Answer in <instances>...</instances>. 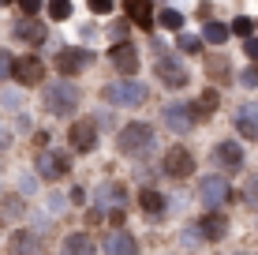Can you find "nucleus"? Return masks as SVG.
Listing matches in <instances>:
<instances>
[{"instance_id":"nucleus-1","label":"nucleus","mask_w":258,"mask_h":255,"mask_svg":"<svg viewBox=\"0 0 258 255\" xmlns=\"http://www.w3.org/2000/svg\"><path fill=\"white\" fill-rule=\"evenodd\" d=\"M116 150L123 158H150L154 150V128L142 124V120H131L116 131Z\"/></svg>"},{"instance_id":"nucleus-2","label":"nucleus","mask_w":258,"mask_h":255,"mask_svg":"<svg viewBox=\"0 0 258 255\" xmlns=\"http://www.w3.org/2000/svg\"><path fill=\"white\" fill-rule=\"evenodd\" d=\"M45 109L52 113V117H71V113L79 109V101H83V90H79L71 79H60V83L45 86Z\"/></svg>"},{"instance_id":"nucleus-3","label":"nucleus","mask_w":258,"mask_h":255,"mask_svg":"<svg viewBox=\"0 0 258 255\" xmlns=\"http://www.w3.org/2000/svg\"><path fill=\"white\" fill-rule=\"evenodd\" d=\"M101 98L109 105H142L146 101V86L135 83V79H120V83H105Z\"/></svg>"},{"instance_id":"nucleus-4","label":"nucleus","mask_w":258,"mask_h":255,"mask_svg":"<svg viewBox=\"0 0 258 255\" xmlns=\"http://www.w3.org/2000/svg\"><path fill=\"white\" fill-rule=\"evenodd\" d=\"M12 79L19 86H41V79H45V60L34 57V53L12 57Z\"/></svg>"},{"instance_id":"nucleus-5","label":"nucleus","mask_w":258,"mask_h":255,"mask_svg":"<svg viewBox=\"0 0 258 255\" xmlns=\"http://www.w3.org/2000/svg\"><path fill=\"white\" fill-rule=\"evenodd\" d=\"M52 64H56V72L64 75V79H71V75H83L86 68L94 64V53L86 49V45H71V49H60Z\"/></svg>"},{"instance_id":"nucleus-6","label":"nucleus","mask_w":258,"mask_h":255,"mask_svg":"<svg viewBox=\"0 0 258 255\" xmlns=\"http://www.w3.org/2000/svg\"><path fill=\"white\" fill-rule=\"evenodd\" d=\"M195 165L199 162H195V154L187 146H168L161 169H165V177H172V180H187V177H195Z\"/></svg>"},{"instance_id":"nucleus-7","label":"nucleus","mask_w":258,"mask_h":255,"mask_svg":"<svg viewBox=\"0 0 258 255\" xmlns=\"http://www.w3.org/2000/svg\"><path fill=\"white\" fill-rule=\"evenodd\" d=\"M154 72H157V79L168 86V90H180V86H187V68H183V60L180 57H157V64H154Z\"/></svg>"},{"instance_id":"nucleus-8","label":"nucleus","mask_w":258,"mask_h":255,"mask_svg":"<svg viewBox=\"0 0 258 255\" xmlns=\"http://www.w3.org/2000/svg\"><path fill=\"white\" fill-rule=\"evenodd\" d=\"M161 117H165L168 131H176V135H187V131L199 128V117H195V109H191V105H183V101H168Z\"/></svg>"},{"instance_id":"nucleus-9","label":"nucleus","mask_w":258,"mask_h":255,"mask_svg":"<svg viewBox=\"0 0 258 255\" xmlns=\"http://www.w3.org/2000/svg\"><path fill=\"white\" fill-rule=\"evenodd\" d=\"M68 143H71L75 154L97 150V124H94V120H75V124L68 128Z\"/></svg>"},{"instance_id":"nucleus-10","label":"nucleus","mask_w":258,"mask_h":255,"mask_svg":"<svg viewBox=\"0 0 258 255\" xmlns=\"http://www.w3.org/2000/svg\"><path fill=\"white\" fill-rule=\"evenodd\" d=\"M199 195H202V207L217 210V207H225L228 199H232V188H228V180H225V177H202Z\"/></svg>"},{"instance_id":"nucleus-11","label":"nucleus","mask_w":258,"mask_h":255,"mask_svg":"<svg viewBox=\"0 0 258 255\" xmlns=\"http://www.w3.org/2000/svg\"><path fill=\"white\" fill-rule=\"evenodd\" d=\"M71 173V162L68 154H56V150H41L38 154V177L41 180H60Z\"/></svg>"},{"instance_id":"nucleus-12","label":"nucleus","mask_w":258,"mask_h":255,"mask_svg":"<svg viewBox=\"0 0 258 255\" xmlns=\"http://www.w3.org/2000/svg\"><path fill=\"white\" fill-rule=\"evenodd\" d=\"M101 251L105 255H139V240L127 229H109V233H105Z\"/></svg>"},{"instance_id":"nucleus-13","label":"nucleus","mask_w":258,"mask_h":255,"mask_svg":"<svg viewBox=\"0 0 258 255\" xmlns=\"http://www.w3.org/2000/svg\"><path fill=\"white\" fill-rule=\"evenodd\" d=\"M199 233H202V240H210V244L225 240L228 236V218L221 214V210H206V214L199 218Z\"/></svg>"},{"instance_id":"nucleus-14","label":"nucleus","mask_w":258,"mask_h":255,"mask_svg":"<svg viewBox=\"0 0 258 255\" xmlns=\"http://www.w3.org/2000/svg\"><path fill=\"white\" fill-rule=\"evenodd\" d=\"M109 60H112V68H116L120 75H127V79L135 75V72H139V64H142V60H139V49L131 45V41H123V45H112Z\"/></svg>"},{"instance_id":"nucleus-15","label":"nucleus","mask_w":258,"mask_h":255,"mask_svg":"<svg viewBox=\"0 0 258 255\" xmlns=\"http://www.w3.org/2000/svg\"><path fill=\"white\" fill-rule=\"evenodd\" d=\"M213 162H217L225 173H236L239 165H243V146L232 143V139H221V143L213 146Z\"/></svg>"},{"instance_id":"nucleus-16","label":"nucleus","mask_w":258,"mask_h":255,"mask_svg":"<svg viewBox=\"0 0 258 255\" xmlns=\"http://www.w3.org/2000/svg\"><path fill=\"white\" fill-rule=\"evenodd\" d=\"M8 255H41V240L30 229H15L8 236Z\"/></svg>"},{"instance_id":"nucleus-17","label":"nucleus","mask_w":258,"mask_h":255,"mask_svg":"<svg viewBox=\"0 0 258 255\" xmlns=\"http://www.w3.org/2000/svg\"><path fill=\"white\" fill-rule=\"evenodd\" d=\"M12 38L23 41V45H41V41L49 38V30H45V23H38V19H19L15 30H12Z\"/></svg>"},{"instance_id":"nucleus-18","label":"nucleus","mask_w":258,"mask_h":255,"mask_svg":"<svg viewBox=\"0 0 258 255\" xmlns=\"http://www.w3.org/2000/svg\"><path fill=\"white\" fill-rule=\"evenodd\" d=\"M236 131L243 139H251V143H258V105H239L236 117H232Z\"/></svg>"},{"instance_id":"nucleus-19","label":"nucleus","mask_w":258,"mask_h":255,"mask_svg":"<svg viewBox=\"0 0 258 255\" xmlns=\"http://www.w3.org/2000/svg\"><path fill=\"white\" fill-rule=\"evenodd\" d=\"M60 255H97L94 248V240H90V233H68L64 236V244H60Z\"/></svg>"},{"instance_id":"nucleus-20","label":"nucleus","mask_w":258,"mask_h":255,"mask_svg":"<svg viewBox=\"0 0 258 255\" xmlns=\"http://www.w3.org/2000/svg\"><path fill=\"white\" fill-rule=\"evenodd\" d=\"M139 207H142V214L146 218H165V195L161 191H154V188H142L139 191Z\"/></svg>"},{"instance_id":"nucleus-21","label":"nucleus","mask_w":258,"mask_h":255,"mask_svg":"<svg viewBox=\"0 0 258 255\" xmlns=\"http://www.w3.org/2000/svg\"><path fill=\"white\" fill-rule=\"evenodd\" d=\"M123 12H127V19L135 26H154V8H150L146 0H127Z\"/></svg>"},{"instance_id":"nucleus-22","label":"nucleus","mask_w":258,"mask_h":255,"mask_svg":"<svg viewBox=\"0 0 258 255\" xmlns=\"http://www.w3.org/2000/svg\"><path fill=\"white\" fill-rule=\"evenodd\" d=\"M217 90H202L199 94V101H195L191 105V109H195V117H199V120H206V117H213V109H217Z\"/></svg>"},{"instance_id":"nucleus-23","label":"nucleus","mask_w":258,"mask_h":255,"mask_svg":"<svg viewBox=\"0 0 258 255\" xmlns=\"http://www.w3.org/2000/svg\"><path fill=\"white\" fill-rule=\"evenodd\" d=\"M202 41H210V45L228 41V26L225 23H206V26H202Z\"/></svg>"},{"instance_id":"nucleus-24","label":"nucleus","mask_w":258,"mask_h":255,"mask_svg":"<svg viewBox=\"0 0 258 255\" xmlns=\"http://www.w3.org/2000/svg\"><path fill=\"white\" fill-rule=\"evenodd\" d=\"M157 23H161L165 30H180V26H183V15L176 12V8H161V12H157Z\"/></svg>"},{"instance_id":"nucleus-25","label":"nucleus","mask_w":258,"mask_h":255,"mask_svg":"<svg viewBox=\"0 0 258 255\" xmlns=\"http://www.w3.org/2000/svg\"><path fill=\"white\" fill-rule=\"evenodd\" d=\"M0 207H4V210H0V214H4V218H19V214H23V210H26L19 195H8V199H4V203H0Z\"/></svg>"},{"instance_id":"nucleus-26","label":"nucleus","mask_w":258,"mask_h":255,"mask_svg":"<svg viewBox=\"0 0 258 255\" xmlns=\"http://www.w3.org/2000/svg\"><path fill=\"white\" fill-rule=\"evenodd\" d=\"M176 45H180V53H202V38H195V34H180Z\"/></svg>"},{"instance_id":"nucleus-27","label":"nucleus","mask_w":258,"mask_h":255,"mask_svg":"<svg viewBox=\"0 0 258 255\" xmlns=\"http://www.w3.org/2000/svg\"><path fill=\"white\" fill-rule=\"evenodd\" d=\"M243 199H247L251 207H258V177H251V180H247V188H243Z\"/></svg>"},{"instance_id":"nucleus-28","label":"nucleus","mask_w":258,"mask_h":255,"mask_svg":"<svg viewBox=\"0 0 258 255\" xmlns=\"http://www.w3.org/2000/svg\"><path fill=\"white\" fill-rule=\"evenodd\" d=\"M49 15H52V19H68V15H71V4H68V0H60V4H49Z\"/></svg>"},{"instance_id":"nucleus-29","label":"nucleus","mask_w":258,"mask_h":255,"mask_svg":"<svg viewBox=\"0 0 258 255\" xmlns=\"http://www.w3.org/2000/svg\"><path fill=\"white\" fill-rule=\"evenodd\" d=\"M251 26H254L251 19H236V23H232V30H228V34H239V38H251Z\"/></svg>"},{"instance_id":"nucleus-30","label":"nucleus","mask_w":258,"mask_h":255,"mask_svg":"<svg viewBox=\"0 0 258 255\" xmlns=\"http://www.w3.org/2000/svg\"><path fill=\"white\" fill-rule=\"evenodd\" d=\"M8 75H12V53H8V49H0V83H4Z\"/></svg>"},{"instance_id":"nucleus-31","label":"nucleus","mask_w":258,"mask_h":255,"mask_svg":"<svg viewBox=\"0 0 258 255\" xmlns=\"http://www.w3.org/2000/svg\"><path fill=\"white\" fill-rule=\"evenodd\" d=\"M127 26H131V23H123V19H116V23H112V30H109V34L116 38V45H123V34H127Z\"/></svg>"},{"instance_id":"nucleus-32","label":"nucleus","mask_w":258,"mask_h":255,"mask_svg":"<svg viewBox=\"0 0 258 255\" xmlns=\"http://www.w3.org/2000/svg\"><path fill=\"white\" fill-rule=\"evenodd\" d=\"M101 199H112V203H120V199H123V191L116 188V184H105V188H101Z\"/></svg>"},{"instance_id":"nucleus-33","label":"nucleus","mask_w":258,"mask_h":255,"mask_svg":"<svg viewBox=\"0 0 258 255\" xmlns=\"http://www.w3.org/2000/svg\"><path fill=\"white\" fill-rule=\"evenodd\" d=\"M210 72L217 75V79H228L232 72H228V64H221V60H210Z\"/></svg>"},{"instance_id":"nucleus-34","label":"nucleus","mask_w":258,"mask_h":255,"mask_svg":"<svg viewBox=\"0 0 258 255\" xmlns=\"http://www.w3.org/2000/svg\"><path fill=\"white\" fill-rule=\"evenodd\" d=\"M239 79H243L247 86H258V64H254V68H247V72H239Z\"/></svg>"},{"instance_id":"nucleus-35","label":"nucleus","mask_w":258,"mask_h":255,"mask_svg":"<svg viewBox=\"0 0 258 255\" xmlns=\"http://www.w3.org/2000/svg\"><path fill=\"white\" fill-rule=\"evenodd\" d=\"M243 53H247V57H251L254 64H258V38H247V41H243Z\"/></svg>"},{"instance_id":"nucleus-36","label":"nucleus","mask_w":258,"mask_h":255,"mask_svg":"<svg viewBox=\"0 0 258 255\" xmlns=\"http://www.w3.org/2000/svg\"><path fill=\"white\" fill-rule=\"evenodd\" d=\"M90 12L105 15V12H112V4H109V0H94V4H90Z\"/></svg>"}]
</instances>
